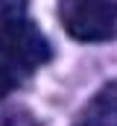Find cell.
<instances>
[{
  "label": "cell",
  "mask_w": 117,
  "mask_h": 126,
  "mask_svg": "<svg viewBox=\"0 0 117 126\" xmlns=\"http://www.w3.org/2000/svg\"><path fill=\"white\" fill-rule=\"evenodd\" d=\"M24 9H27L24 0H0V30L6 24H12V21H21Z\"/></svg>",
  "instance_id": "277c9868"
},
{
  "label": "cell",
  "mask_w": 117,
  "mask_h": 126,
  "mask_svg": "<svg viewBox=\"0 0 117 126\" xmlns=\"http://www.w3.org/2000/svg\"><path fill=\"white\" fill-rule=\"evenodd\" d=\"M79 126H117V79L105 82L82 109Z\"/></svg>",
  "instance_id": "3957f363"
},
{
  "label": "cell",
  "mask_w": 117,
  "mask_h": 126,
  "mask_svg": "<svg viewBox=\"0 0 117 126\" xmlns=\"http://www.w3.org/2000/svg\"><path fill=\"white\" fill-rule=\"evenodd\" d=\"M61 27L76 41H111L117 38V3L114 0H61Z\"/></svg>",
  "instance_id": "6da1fadb"
},
{
  "label": "cell",
  "mask_w": 117,
  "mask_h": 126,
  "mask_svg": "<svg viewBox=\"0 0 117 126\" xmlns=\"http://www.w3.org/2000/svg\"><path fill=\"white\" fill-rule=\"evenodd\" d=\"M50 56H53V50H50L47 38L27 18L12 21V24H6L0 30V59L9 67L18 64L24 70H32V67L44 64Z\"/></svg>",
  "instance_id": "7a4b0ae2"
},
{
  "label": "cell",
  "mask_w": 117,
  "mask_h": 126,
  "mask_svg": "<svg viewBox=\"0 0 117 126\" xmlns=\"http://www.w3.org/2000/svg\"><path fill=\"white\" fill-rule=\"evenodd\" d=\"M12 88H15V73H12V67H9V64L0 59V97L9 94Z\"/></svg>",
  "instance_id": "5b68a950"
}]
</instances>
